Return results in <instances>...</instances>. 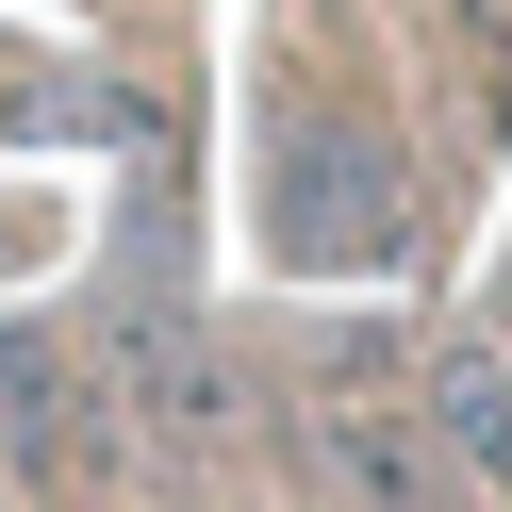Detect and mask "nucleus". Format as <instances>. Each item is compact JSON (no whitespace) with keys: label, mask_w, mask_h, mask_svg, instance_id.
Here are the masks:
<instances>
[{"label":"nucleus","mask_w":512,"mask_h":512,"mask_svg":"<svg viewBox=\"0 0 512 512\" xmlns=\"http://www.w3.org/2000/svg\"><path fill=\"white\" fill-rule=\"evenodd\" d=\"M430 430H446V463H463L479 496H512V364H496L479 331L430 347Z\"/></svg>","instance_id":"1"}]
</instances>
